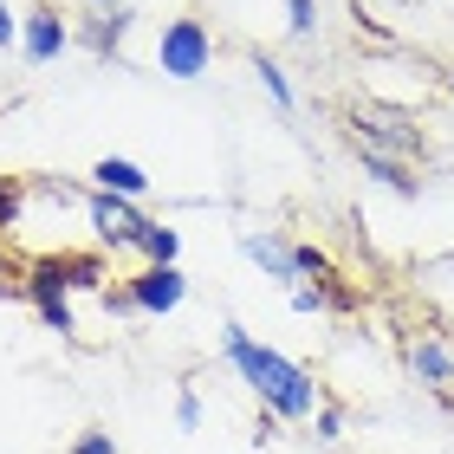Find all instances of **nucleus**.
<instances>
[{
  "mask_svg": "<svg viewBox=\"0 0 454 454\" xmlns=\"http://www.w3.org/2000/svg\"><path fill=\"white\" fill-rule=\"evenodd\" d=\"M221 350H227V364L240 370V383L254 389L279 422H312L318 416L325 389L312 383V370H305V364L279 357L273 344H260L254 332H240V325H221Z\"/></svg>",
  "mask_w": 454,
  "mask_h": 454,
  "instance_id": "1",
  "label": "nucleus"
},
{
  "mask_svg": "<svg viewBox=\"0 0 454 454\" xmlns=\"http://www.w3.org/2000/svg\"><path fill=\"white\" fill-rule=\"evenodd\" d=\"M215 66V33H208V20H195V13H176V20H162V33H156V72L162 78H201Z\"/></svg>",
  "mask_w": 454,
  "mask_h": 454,
  "instance_id": "2",
  "label": "nucleus"
},
{
  "mask_svg": "<svg viewBox=\"0 0 454 454\" xmlns=\"http://www.w3.org/2000/svg\"><path fill=\"white\" fill-rule=\"evenodd\" d=\"M27 305L46 318V332H78V318H72V279H66V260H59V254H33L27 260Z\"/></svg>",
  "mask_w": 454,
  "mask_h": 454,
  "instance_id": "3",
  "label": "nucleus"
},
{
  "mask_svg": "<svg viewBox=\"0 0 454 454\" xmlns=\"http://www.w3.org/2000/svg\"><path fill=\"white\" fill-rule=\"evenodd\" d=\"M350 137H357V150H377V156H422V130L403 111H383V105L350 117Z\"/></svg>",
  "mask_w": 454,
  "mask_h": 454,
  "instance_id": "4",
  "label": "nucleus"
},
{
  "mask_svg": "<svg viewBox=\"0 0 454 454\" xmlns=\"http://www.w3.org/2000/svg\"><path fill=\"white\" fill-rule=\"evenodd\" d=\"M66 46H78V33L52 0H39L33 13H20V52H27V66H52Z\"/></svg>",
  "mask_w": 454,
  "mask_h": 454,
  "instance_id": "5",
  "label": "nucleus"
},
{
  "mask_svg": "<svg viewBox=\"0 0 454 454\" xmlns=\"http://www.w3.org/2000/svg\"><path fill=\"white\" fill-rule=\"evenodd\" d=\"M85 221H91V234H98V247H137V234L150 221H143V208L137 201H123V195H105V189H91L85 195Z\"/></svg>",
  "mask_w": 454,
  "mask_h": 454,
  "instance_id": "6",
  "label": "nucleus"
},
{
  "mask_svg": "<svg viewBox=\"0 0 454 454\" xmlns=\"http://www.w3.org/2000/svg\"><path fill=\"white\" fill-rule=\"evenodd\" d=\"M123 293H130V305L143 318H169L182 299H189V273L182 266H143V273L123 279Z\"/></svg>",
  "mask_w": 454,
  "mask_h": 454,
  "instance_id": "7",
  "label": "nucleus"
},
{
  "mask_svg": "<svg viewBox=\"0 0 454 454\" xmlns=\"http://www.w3.org/2000/svg\"><path fill=\"white\" fill-rule=\"evenodd\" d=\"M409 377L435 396H454V344L435 338V332H416L409 338Z\"/></svg>",
  "mask_w": 454,
  "mask_h": 454,
  "instance_id": "8",
  "label": "nucleus"
},
{
  "mask_svg": "<svg viewBox=\"0 0 454 454\" xmlns=\"http://www.w3.org/2000/svg\"><path fill=\"white\" fill-rule=\"evenodd\" d=\"M240 254L254 260V266H260L266 279H279L286 293H293V286H299V247H293V240H279L273 227H266V234H240Z\"/></svg>",
  "mask_w": 454,
  "mask_h": 454,
  "instance_id": "9",
  "label": "nucleus"
},
{
  "mask_svg": "<svg viewBox=\"0 0 454 454\" xmlns=\"http://www.w3.org/2000/svg\"><path fill=\"white\" fill-rule=\"evenodd\" d=\"M130 7H111V13H91L85 27H78V46H85L91 59H117L123 52V39H130Z\"/></svg>",
  "mask_w": 454,
  "mask_h": 454,
  "instance_id": "10",
  "label": "nucleus"
},
{
  "mask_svg": "<svg viewBox=\"0 0 454 454\" xmlns=\"http://www.w3.org/2000/svg\"><path fill=\"white\" fill-rule=\"evenodd\" d=\"M91 182H98L105 195H123V201H143V195H150V176H143L130 156H98V162H91Z\"/></svg>",
  "mask_w": 454,
  "mask_h": 454,
  "instance_id": "11",
  "label": "nucleus"
},
{
  "mask_svg": "<svg viewBox=\"0 0 454 454\" xmlns=\"http://www.w3.org/2000/svg\"><path fill=\"white\" fill-rule=\"evenodd\" d=\"M137 254H143V266H176L182 260V234H176V227H162V221H150L137 234Z\"/></svg>",
  "mask_w": 454,
  "mask_h": 454,
  "instance_id": "12",
  "label": "nucleus"
},
{
  "mask_svg": "<svg viewBox=\"0 0 454 454\" xmlns=\"http://www.w3.org/2000/svg\"><path fill=\"white\" fill-rule=\"evenodd\" d=\"M254 72H260V85H266V98H273L279 111H293V78H286V66H279V59H266V52H254Z\"/></svg>",
  "mask_w": 454,
  "mask_h": 454,
  "instance_id": "13",
  "label": "nucleus"
},
{
  "mask_svg": "<svg viewBox=\"0 0 454 454\" xmlns=\"http://www.w3.org/2000/svg\"><path fill=\"white\" fill-rule=\"evenodd\" d=\"M364 156V169L383 182L389 195H416V176H403V162H389V156H377V150H357Z\"/></svg>",
  "mask_w": 454,
  "mask_h": 454,
  "instance_id": "14",
  "label": "nucleus"
},
{
  "mask_svg": "<svg viewBox=\"0 0 454 454\" xmlns=\"http://www.w3.org/2000/svg\"><path fill=\"white\" fill-rule=\"evenodd\" d=\"M0 299H27V260H13L0 247Z\"/></svg>",
  "mask_w": 454,
  "mask_h": 454,
  "instance_id": "15",
  "label": "nucleus"
},
{
  "mask_svg": "<svg viewBox=\"0 0 454 454\" xmlns=\"http://www.w3.org/2000/svg\"><path fill=\"white\" fill-rule=\"evenodd\" d=\"M286 27H293L299 39L318 33V0H286Z\"/></svg>",
  "mask_w": 454,
  "mask_h": 454,
  "instance_id": "16",
  "label": "nucleus"
},
{
  "mask_svg": "<svg viewBox=\"0 0 454 454\" xmlns=\"http://www.w3.org/2000/svg\"><path fill=\"white\" fill-rule=\"evenodd\" d=\"M20 208H27V189H20L13 176H0V227H13V221H20Z\"/></svg>",
  "mask_w": 454,
  "mask_h": 454,
  "instance_id": "17",
  "label": "nucleus"
},
{
  "mask_svg": "<svg viewBox=\"0 0 454 454\" xmlns=\"http://www.w3.org/2000/svg\"><path fill=\"white\" fill-rule=\"evenodd\" d=\"M312 428H318V442H344V409H338V403H318Z\"/></svg>",
  "mask_w": 454,
  "mask_h": 454,
  "instance_id": "18",
  "label": "nucleus"
},
{
  "mask_svg": "<svg viewBox=\"0 0 454 454\" xmlns=\"http://www.w3.org/2000/svg\"><path fill=\"white\" fill-rule=\"evenodd\" d=\"M72 454H117V442L105 435V428H85V435L72 442Z\"/></svg>",
  "mask_w": 454,
  "mask_h": 454,
  "instance_id": "19",
  "label": "nucleus"
},
{
  "mask_svg": "<svg viewBox=\"0 0 454 454\" xmlns=\"http://www.w3.org/2000/svg\"><path fill=\"white\" fill-rule=\"evenodd\" d=\"M176 422H182V428L201 422V396H195V389H182V396H176Z\"/></svg>",
  "mask_w": 454,
  "mask_h": 454,
  "instance_id": "20",
  "label": "nucleus"
},
{
  "mask_svg": "<svg viewBox=\"0 0 454 454\" xmlns=\"http://www.w3.org/2000/svg\"><path fill=\"white\" fill-rule=\"evenodd\" d=\"M7 46H20V13L0 0V52H7Z\"/></svg>",
  "mask_w": 454,
  "mask_h": 454,
  "instance_id": "21",
  "label": "nucleus"
},
{
  "mask_svg": "<svg viewBox=\"0 0 454 454\" xmlns=\"http://www.w3.org/2000/svg\"><path fill=\"white\" fill-rule=\"evenodd\" d=\"M85 7H91V13H111V7H123V0H85Z\"/></svg>",
  "mask_w": 454,
  "mask_h": 454,
  "instance_id": "22",
  "label": "nucleus"
}]
</instances>
